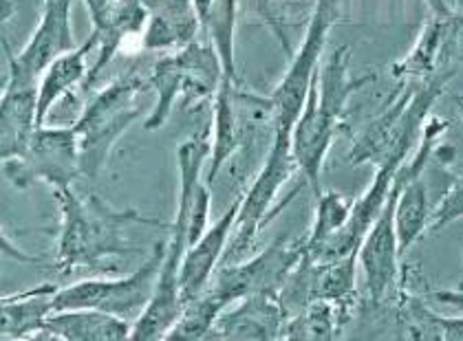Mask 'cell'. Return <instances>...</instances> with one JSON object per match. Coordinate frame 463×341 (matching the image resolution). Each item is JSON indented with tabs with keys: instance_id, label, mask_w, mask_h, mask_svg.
I'll return each instance as SVG.
<instances>
[{
	"instance_id": "cell-1",
	"label": "cell",
	"mask_w": 463,
	"mask_h": 341,
	"mask_svg": "<svg viewBox=\"0 0 463 341\" xmlns=\"http://www.w3.org/2000/svg\"><path fill=\"white\" fill-rule=\"evenodd\" d=\"M60 207V232L55 238V271L99 269L110 258L139 253L128 240L135 225L165 227L164 220L150 218L139 209H115L98 194H78L73 188L55 189Z\"/></svg>"
},
{
	"instance_id": "cell-2",
	"label": "cell",
	"mask_w": 463,
	"mask_h": 341,
	"mask_svg": "<svg viewBox=\"0 0 463 341\" xmlns=\"http://www.w3.org/2000/svg\"><path fill=\"white\" fill-rule=\"evenodd\" d=\"M305 255L303 240H276L265 252L256 253L245 263H221L208 287L196 298L185 302L177 324L170 328L165 339L199 341L208 339L219 315L228 306L251 293L279 295L287 278Z\"/></svg>"
},
{
	"instance_id": "cell-3",
	"label": "cell",
	"mask_w": 463,
	"mask_h": 341,
	"mask_svg": "<svg viewBox=\"0 0 463 341\" xmlns=\"http://www.w3.org/2000/svg\"><path fill=\"white\" fill-rule=\"evenodd\" d=\"M452 78L455 75H437L424 82H402L391 102L355 137L349 161L354 165L373 163L375 168L389 163L404 165L412 143L420 142L432 106L446 93Z\"/></svg>"
},
{
	"instance_id": "cell-4",
	"label": "cell",
	"mask_w": 463,
	"mask_h": 341,
	"mask_svg": "<svg viewBox=\"0 0 463 341\" xmlns=\"http://www.w3.org/2000/svg\"><path fill=\"white\" fill-rule=\"evenodd\" d=\"M225 69L210 40H194L188 47L164 53L148 71V87L155 93V106L146 117V130L165 126L173 110L184 106H201L214 102Z\"/></svg>"
},
{
	"instance_id": "cell-5",
	"label": "cell",
	"mask_w": 463,
	"mask_h": 341,
	"mask_svg": "<svg viewBox=\"0 0 463 341\" xmlns=\"http://www.w3.org/2000/svg\"><path fill=\"white\" fill-rule=\"evenodd\" d=\"M146 90H150L148 73L133 69L93 95L84 113L73 124L80 139L82 177L93 180L107 168L115 143L144 115L137 97Z\"/></svg>"
},
{
	"instance_id": "cell-6",
	"label": "cell",
	"mask_w": 463,
	"mask_h": 341,
	"mask_svg": "<svg viewBox=\"0 0 463 341\" xmlns=\"http://www.w3.org/2000/svg\"><path fill=\"white\" fill-rule=\"evenodd\" d=\"M263 133L274 134V104L269 95L251 93L241 82L225 78L213 102V150L205 183L213 188L225 163L248 150Z\"/></svg>"
},
{
	"instance_id": "cell-7",
	"label": "cell",
	"mask_w": 463,
	"mask_h": 341,
	"mask_svg": "<svg viewBox=\"0 0 463 341\" xmlns=\"http://www.w3.org/2000/svg\"><path fill=\"white\" fill-rule=\"evenodd\" d=\"M298 172L294 154H291V134L274 133L271 137L268 157L256 172L254 180L245 192H241V209L236 216L234 232H232L230 244L225 249L223 263H234L241 255L250 252L251 244L256 243L259 234L280 214L285 205H276L280 189L285 188L287 180Z\"/></svg>"
},
{
	"instance_id": "cell-8",
	"label": "cell",
	"mask_w": 463,
	"mask_h": 341,
	"mask_svg": "<svg viewBox=\"0 0 463 341\" xmlns=\"http://www.w3.org/2000/svg\"><path fill=\"white\" fill-rule=\"evenodd\" d=\"M340 0H316L303 42L291 53V62L283 79L276 84V88L269 95L271 104H274V133L291 134L296 119L305 108L311 82L322 67L320 62L326 40H329V33L334 32L335 24L340 23Z\"/></svg>"
},
{
	"instance_id": "cell-9",
	"label": "cell",
	"mask_w": 463,
	"mask_h": 341,
	"mask_svg": "<svg viewBox=\"0 0 463 341\" xmlns=\"http://www.w3.org/2000/svg\"><path fill=\"white\" fill-rule=\"evenodd\" d=\"M164 253L165 243H159L142 267L124 278H89L60 287L53 300V313L69 309H99L135 322L153 298Z\"/></svg>"
},
{
	"instance_id": "cell-10",
	"label": "cell",
	"mask_w": 463,
	"mask_h": 341,
	"mask_svg": "<svg viewBox=\"0 0 463 341\" xmlns=\"http://www.w3.org/2000/svg\"><path fill=\"white\" fill-rule=\"evenodd\" d=\"M3 177L18 189L47 183L49 188H73L82 177L80 139L73 126H43L36 130L32 143L16 159L3 161Z\"/></svg>"
},
{
	"instance_id": "cell-11",
	"label": "cell",
	"mask_w": 463,
	"mask_h": 341,
	"mask_svg": "<svg viewBox=\"0 0 463 341\" xmlns=\"http://www.w3.org/2000/svg\"><path fill=\"white\" fill-rule=\"evenodd\" d=\"M428 18L415 44L391 67L397 82H424L437 75H457L463 20L452 0H426Z\"/></svg>"
},
{
	"instance_id": "cell-12",
	"label": "cell",
	"mask_w": 463,
	"mask_h": 341,
	"mask_svg": "<svg viewBox=\"0 0 463 341\" xmlns=\"http://www.w3.org/2000/svg\"><path fill=\"white\" fill-rule=\"evenodd\" d=\"M400 172V170H397ZM400 189V180L392 183L391 197L386 200L384 209L371 225L357 249V264L364 275V289L369 302L377 310H392L397 298H400L402 267H400V244L395 234V198Z\"/></svg>"
},
{
	"instance_id": "cell-13",
	"label": "cell",
	"mask_w": 463,
	"mask_h": 341,
	"mask_svg": "<svg viewBox=\"0 0 463 341\" xmlns=\"http://www.w3.org/2000/svg\"><path fill=\"white\" fill-rule=\"evenodd\" d=\"M3 53L7 60V82L0 97V159H16L32 143L38 126V82L40 78L24 71L16 53L3 36Z\"/></svg>"
},
{
	"instance_id": "cell-14",
	"label": "cell",
	"mask_w": 463,
	"mask_h": 341,
	"mask_svg": "<svg viewBox=\"0 0 463 341\" xmlns=\"http://www.w3.org/2000/svg\"><path fill=\"white\" fill-rule=\"evenodd\" d=\"M320 75V71H318ZM318 75L311 82L309 95L303 113L296 119L291 128V154L298 163V172L303 174V180L311 188L316 197H320V177L325 168L326 154L334 145L338 130L345 119L331 113L318 97Z\"/></svg>"
},
{
	"instance_id": "cell-15",
	"label": "cell",
	"mask_w": 463,
	"mask_h": 341,
	"mask_svg": "<svg viewBox=\"0 0 463 341\" xmlns=\"http://www.w3.org/2000/svg\"><path fill=\"white\" fill-rule=\"evenodd\" d=\"M287 313L274 293H251L219 315L208 339L274 341L283 339Z\"/></svg>"
},
{
	"instance_id": "cell-16",
	"label": "cell",
	"mask_w": 463,
	"mask_h": 341,
	"mask_svg": "<svg viewBox=\"0 0 463 341\" xmlns=\"http://www.w3.org/2000/svg\"><path fill=\"white\" fill-rule=\"evenodd\" d=\"M241 197L243 194L232 200L223 216L210 225L205 234L194 244H190L188 252H185L184 263H181V298H184V306L208 287L214 271L223 263L225 249L230 244L236 216H239L241 209Z\"/></svg>"
},
{
	"instance_id": "cell-17",
	"label": "cell",
	"mask_w": 463,
	"mask_h": 341,
	"mask_svg": "<svg viewBox=\"0 0 463 341\" xmlns=\"http://www.w3.org/2000/svg\"><path fill=\"white\" fill-rule=\"evenodd\" d=\"M71 9L73 0H44L43 18H40L36 32L32 33L23 51L16 53V60L24 71L40 78L53 60L73 51Z\"/></svg>"
},
{
	"instance_id": "cell-18",
	"label": "cell",
	"mask_w": 463,
	"mask_h": 341,
	"mask_svg": "<svg viewBox=\"0 0 463 341\" xmlns=\"http://www.w3.org/2000/svg\"><path fill=\"white\" fill-rule=\"evenodd\" d=\"M144 5L148 9L139 40L144 51H177L203 36L194 0H144Z\"/></svg>"
},
{
	"instance_id": "cell-19",
	"label": "cell",
	"mask_w": 463,
	"mask_h": 341,
	"mask_svg": "<svg viewBox=\"0 0 463 341\" xmlns=\"http://www.w3.org/2000/svg\"><path fill=\"white\" fill-rule=\"evenodd\" d=\"M133 322L99 309H69L49 315L36 339L52 341H124L130 339Z\"/></svg>"
},
{
	"instance_id": "cell-20",
	"label": "cell",
	"mask_w": 463,
	"mask_h": 341,
	"mask_svg": "<svg viewBox=\"0 0 463 341\" xmlns=\"http://www.w3.org/2000/svg\"><path fill=\"white\" fill-rule=\"evenodd\" d=\"M60 287L47 282L40 287L3 295L0 306V337L3 341L36 339L53 313V300Z\"/></svg>"
},
{
	"instance_id": "cell-21",
	"label": "cell",
	"mask_w": 463,
	"mask_h": 341,
	"mask_svg": "<svg viewBox=\"0 0 463 341\" xmlns=\"http://www.w3.org/2000/svg\"><path fill=\"white\" fill-rule=\"evenodd\" d=\"M93 38L84 44H80L73 51L60 55L58 60H53L44 73L40 75L38 82V126H47V119L52 115V110L64 95H69L75 87H84L89 78V58L93 55Z\"/></svg>"
},
{
	"instance_id": "cell-22",
	"label": "cell",
	"mask_w": 463,
	"mask_h": 341,
	"mask_svg": "<svg viewBox=\"0 0 463 341\" xmlns=\"http://www.w3.org/2000/svg\"><path fill=\"white\" fill-rule=\"evenodd\" d=\"M241 0H194L201 20V32L213 42L223 62L225 78L241 82L236 71V18Z\"/></svg>"
},
{
	"instance_id": "cell-23",
	"label": "cell",
	"mask_w": 463,
	"mask_h": 341,
	"mask_svg": "<svg viewBox=\"0 0 463 341\" xmlns=\"http://www.w3.org/2000/svg\"><path fill=\"white\" fill-rule=\"evenodd\" d=\"M345 326V318L334 304L325 302V300H314L287 318L283 339L331 341L340 337Z\"/></svg>"
},
{
	"instance_id": "cell-24",
	"label": "cell",
	"mask_w": 463,
	"mask_h": 341,
	"mask_svg": "<svg viewBox=\"0 0 463 341\" xmlns=\"http://www.w3.org/2000/svg\"><path fill=\"white\" fill-rule=\"evenodd\" d=\"M354 200L338 192H322L316 197L314 225L305 235V252H314L325 244L331 235H335L346 225L351 216Z\"/></svg>"
},
{
	"instance_id": "cell-25",
	"label": "cell",
	"mask_w": 463,
	"mask_h": 341,
	"mask_svg": "<svg viewBox=\"0 0 463 341\" xmlns=\"http://www.w3.org/2000/svg\"><path fill=\"white\" fill-rule=\"evenodd\" d=\"M463 218V172L448 180L444 197L432 207L430 220H428V234H437L448 225Z\"/></svg>"
},
{
	"instance_id": "cell-26",
	"label": "cell",
	"mask_w": 463,
	"mask_h": 341,
	"mask_svg": "<svg viewBox=\"0 0 463 341\" xmlns=\"http://www.w3.org/2000/svg\"><path fill=\"white\" fill-rule=\"evenodd\" d=\"M426 298L437 306H446V309L457 310V313H463V282L455 289H441V290H430L426 293Z\"/></svg>"
},
{
	"instance_id": "cell-27",
	"label": "cell",
	"mask_w": 463,
	"mask_h": 341,
	"mask_svg": "<svg viewBox=\"0 0 463 341\" xmlns=\"http://www.w3.org/2000/svg\"><path fill=\"white\" fill-rule=\"evenodd\" d=\"M452 7H455V12L459 14L461 20H463V0H452Z\"/></svg>"
},
{
	"instance_id": "cell-28",
	"label": "cell",
	"mask_w": 463,
	"mask_h": 341,
	"mask_svg": "<svg viewBox=\"0 0 463 341\" xmlns=\"http://www.w3.org/2000/svg\"><path fill=\"white\" fill-rule=\"evenodd\" d=\"M455 104H457V108H459V113L463 117V95H455Z\"/></svg>"
}]
</instances>
